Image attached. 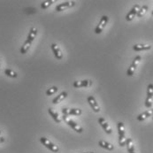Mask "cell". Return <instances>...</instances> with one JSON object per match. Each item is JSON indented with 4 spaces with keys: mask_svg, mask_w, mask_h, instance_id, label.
<instances>
[{
    "mask_svg": "<svg viewBox=\"0 0 153 153\" xmlns=\"http://www.w3.org/2000/svg\"><path fill=\"white\" fill-rule=\"evenodd\" d=\"M36 35H37V29L36 27H31L30 28V31H29V34L27 36V38L26 42L24 43L23 46H22V49H21V53L22 54H26L28 51L31 44H32L33 41L35 40L36 36Z\"/></svg>",
    "mask_w": 153,
    "mask_h": 153,
    "instance_id": "obj_1",
    "label": "cell"
},
{
    "mask_svg": "<svg viewBox=\"0 0 153 153\" xmlns=\"http://www.w3.org/2000/svg\"><path fill=\"white\" fill-rule=\"evenodd\" d=\"M118 134H119V144L123 147L126 145V134H125V126L123 122L118 123Z\"/></svg>",
    "mask_w": 153,
    "mask_h": 153,
    "instance_id": "obj_2",
    "label": "cell"
},
{
    "mask_svg": "<svg viewBox=\"0 0 153 153\" xmlns=\"http://www.w3.org/2000/svg\"><path fill=\"white\" fill-rule=\"evenodd\" d=\"M40 143L44 145V147H46L47 149H49L50 151H51L52 152H59V148L56 145V144H54L53 143H51L48 138H46V137H41L40 138Z\"/></svg>",
    "mask_w": 153,
    "mask_h": 153,
    "instance_id": "obj_3",
    "label": "cell"
},
{
    "mask_svg": "<svg viewBox=\"0 0 153 153\" xmlns=\"http://www.w3.org/2000/svg\"><path fill=\"white\" fill-rule=\"evenodd\" d=\"M63 120H65V122H66V124H67L68 126H70V127H71L75 132H77V133H79V134H81V133L83 132V128H82L80 125H78L75 121H74L73 120H71L68 116L63 115Z\"/></svg>",
    "mask_w": 153,
    "mask_h": 153,
    "instance_id": "obj_4",
    "label": "cell"
},
{
    "mask_svg": "<svg viewBox=\"0 0 153 153\" xmlns=\"http://www.w3.org/2000/svg\"><path fill=\"white\" fill-rule=\"evenodd\" d=\"M153 100V84L150 83L147 87V97L145 100V106L147 108H151L152 106Z\"/></svg>",
    "mask_w": 153,
    "mask_h": 153,
    "instance_id": "obj_5",
    "label": "cell"
},
{
    "mask_svg": "<svg viewBox=\"0 0 153 153\" xmlns=\"http://www.w3.org/2000/svg\"><path fill=\"white\" fill-rule=\"evenodd\" d=\"M141 59H142V57H141V56H136V57L134 59L131 66H129V68L128 69V72H127L128 76H132V75L134 74V72H135V70H136V68H137V66L139 65Z\"/></svg>",
    "mask_w": 153,
    "mask_h": 153,
    "instance_id": "obj_6",
    "label": "cell"
},
{
    "mask_svg": "<svg viewBox=\"0 0 153 153\" xmlns=\"http://www.w3.org/2000/svg\"><path fill=\"white\" fill-rule=\"evenodd\" d=\"M108 20H109V19H108L107 16H105V15L102 16V18H101L99 23H98V25H97V27H96V28H95V33H96V34H100V33L104 30L105 27L106 26V24H107V22H108Z\"/></svg>",
    "mask_w": 153,
    "mask_h": 153,
    "instance_id": "obj_7",
    "label": "cell"
},
{
    "mask_svg": "<svg viewBox=\"0 0 153 153\" xmlns=\"http://www.w3.org/2000/svg\"><path fill=\"white\" fill-rule=\"evenodd\" d=\"M75 5V2L74 1H66V2H63L61 4H59L56 6V11L57 12H61V11H65L67 8H71L73 6Z\"/></svg>",
    "mask_w": 153,
    "mask_h": 153,
    "instance_id": "obj_8",
    "label": "cell"
},
{
    "mask_svg": "<svg viewBox=\"0 0 153 153\" xmlns=\"http://www.w3.org/2000/svg\"><path fill=\"white\" fill-rule=\"evenodd\" d=\"M87 100L88 105H90V107L92 108V110L95 112H99L100 111V106H99V105L97 104V100L95 99V97L93 96H88Z\"/></svg>",
    "mask_w": 153,
    "mask_h": 153,
    "instance_id": "obj_9",
    "label": "cell"
},
{
    "mask_svg": "<svg viewBox=\"0 0 153 153\" xmlns=\"http://www.w3.org/2000/svg\"><path fill=\"white\" fill-rule=\"evenodd\" d=\"M139 9H140V6H139L138 4H134V5L132 7L131 10L129 11V13L127 14V16H126V20H127L128 22H131L132 20L136 16V14H137V13H138Z\"/></svg>",
    "mask_w": 153,
    "mask_h": 153,
    "instance_id": "obj_10",
    "label": "cell"
},
{
    "mask_svg": "<svg viewBox=\"0 0 153 153\" xmlns=\"http://www.w3.org/2000/svg\"><path fill=\"white\" fill-rule=\"evenodd\" d=\"M98 123L100 124V126L102 127V128L104 129V131H105L106 134H111L112 130H111V128L109 124L107 123V121H106L104 118H102V117L99 118V119H98Z\"/></svg>",
    "mask_w": 153,
    "mask_h": 153,
    "instance_id": "obj_11",
    "label": "cell"
},
{
    "mask_svg": "<svg viewBox=\"0 0 153 153\" xmlns=\"http://www.w3.org/2000/svg\"><path fill=\"white\" fill-rule=\"evenodd\" d=\"M62 113L63 115H66V116H69V115H74V116H78V115H81L82 114V110L80 109H68V108H63L62 109Z\"/></svg>",
    "mask_w": 153,
    "mask_h": 153,
    "instance_id": "obj_12",
    "label": "cell"
},
{
    "mask_svg": "<svg viewBox=\"0 0 153 153\" xmlns=\"http://www.w3.org/2000/svg\"><path fill=\"white\" fill-rule=\"evenodd\" d=\"M51 50H52V52L55 56V58L57 59H61L63 58V54L61 52V50L59 48V46L56 44H51Z\"/></svg>",
    "mask_w": 153,
    "mask_h": 153,
    "instance_id": "obj_13",
    "label": "cell"
},
{
    "mask_svg": "<svg viewBox=\"0 0 153 153\" xmlns=\"http://www.w3.org/2000/svg\"><path fill=\"white\" fill-rule=\"evenodd\" d=\"M91 84H92V82L90 80H83L81 82H74L73 86L74 88H87L91 86Z\"/></svg>",
    "mask_w": 153,
    "mask_h": 153,
    "instance_id": "obj_14",
    "label": "cell"
},
{
    "mask_svg": "<svg viewBox=\"0 0 153 153\" xmlns=\"http://www.w3.org/2000/svg\"><path fill=\"white\" fill-rule=\"evenodd\" d=\"M152 115H153V109L147 110V111H143V113H141V114H139V115H138V117H137V120H139V121H143V120H146L147 118H149V117H151V116H152Z\"/></svg>",
    "mask_w": 153,
    "mask_h": 153,
    "instance_id": "obj_15",
    "label": "cell"
},
{
    "mask_svg": "<svg viewBox=\"0 0 153 153\" xmlns=\"http://www.w3.org/2000/svg\"><path fill=\"white\" fill-rule=\"evenodd\" d=\"M152 46L149 44H134L133 46V50L134 51H148L151 50Z\"/></svg>",
    "mask_w": 153,
    "mask_h": 153,
    "instance_id": "obj_16",
    "label": "cell"
},
{
    "mask_svg": "<svg viewBox=\"0 0 153 153\" xmlns=\"http://www.w3.org/2000/svg\"><path fill=\"white\" fill-rule=\"evenodd\" d=\"M67 96H68V94H67V92H66V91H63V92H61L59 96H57L54 99H52V104L57 105V104L60 103L61 101H63V100L66 98Z\"/></svg>",
    "mask_w": 153,
    "mask_h": 153,
    "instance_id": "obj_17",
    "label": "cell"
},
{
    "mask_svg": "<svg viewBox=\"0 0 153 153\" xmlns=\"http://www.w3.org/2000/svg\"><path fill=\"white\" fill-rule=\"evenodd\" d=\"M98 145L101 148H104V149L108 150V151H113L114 150V146L111 143H110L106 142V141H104V140H100L98 142Z\"/></svg>",
    "mask_w": 153,
    "mask_h": 153,
    "instance_id": "obj_18",
    "label": "cell"
},
{
    "mask_svg": "<svg viewBox=\"0 0 153 153\" xmlns=\"http://www.w3.org/2000/svg\"><path fill=\"white\" fill-rule=\"evenodd\" d=\"M48 111H49L50 115L51 116V118L53 119V120L56 123H60L61 122V118L59 117V113L57 111H55L54 110H52L51 108H49Z\"/></svg>",
    "mask_w": 153,
    "mask_h": 153,
    "instance_id": "obj_19",
    "label": "cell"
},
{
    "mask_svg": "<svg viewBox=\"0 0 153 153\" xmlns=\"http://www.w3.org/2000/svg\"><path fill=\"white\" fill-rule=\"evenodd\" d=\"M126 145H127L128 153H135V152H134V143H133V141H132L131 138H128L127 139Z\"/></svg>",
    "mask_w": 153,
    "mask_h": 153,
    "instance_id": "obj_20",
    "label": "cell"
},
{
    "mask_svg": "<svg viewBox=\"0 0 153 153\" xmlns=\"http://www.w3.org/2000/svg\"><path fill=\"white\" fill-rule=\"evenodd\" d=\"M147 10H148V6L147 5H143L142 7H140L139 11H138V13L136 14V16L138 18H142L145 14V13L147 12Z\"/></svg>",
    "mask_w": 153,
    "mask_h": 153,
    "instance_id": "obj_21",
    "label": "cell"
},
{
    "mask_svg": "<svg viewBox=\"0 0 153 153\" xmlns=\"http://www.w3.org/2000/svg\"><path fill=\"white\" fill-rule=\"evenodd\" d=\"M4 74H6L8 77H11V78H17L18 77L17 73H15L14 71H13L12 69H9V68H6L4 70Z\"/></svg>",
    "mask_w": 153,
    "mask_h": 153,
    "instance_id": "obj_22",
    "label": "cell"
},
{
    "mask_svg": "<svg viewBox=\"0 0 153 153\" xmlns=\"http://www.w3.org/2000/svg\"><path fill=\"white\" fill-rule=\"evenodd\" d=\"M53 3H54V1H52V0L44 1V2H43V3L41 4V8H42V9H46V8L50 7Z\"/></svg>",
    "mask_w": 153,
    "mask_h": 153,
    "instance_id": "obj_23",
    "label": "cell"
},
{
    "mask_svg": "<svg viewBox=\"0 0 153 153\" xmlns=\"http://www.w3.org/2000/svg\"><path fill=\"white\" fill-rule=\"evenodd\" d=\"M58 91V88L57 87H51V88H49L47 91H46V96H48V97H50V96H51V95H53L54 93H56Z\"/></svg>",
    "mask_w": 153,
    "mask_h": 153,
    "instance_id": "obj_24",
    "label": "cell"
},
{
    "mask_svg": "<svg viewBox=\"0 0 153 153\" xmlns=\"http://www.w3.org/2000/svg\"><path fill=\"white\" fill-rule=\"evenodd\" d=\"M4 142V137H0V143H2Z\"/></svg>",
    "mask_w": 153,
    "mask_h": 153,
    "instance_id": "obj_25",
    "label": "cell"
},
{
    "mask_svg": "<svg viewBox=\"0 0 153 153\" xmlns=\"http://www.w3.org/2000/svg\"><path fill=\"white\" fill-rule=\"evenodd\" d=\"M84 153H94L93 152H84Z\"/></svg>",
    "mask_w": 153,
    "mask_h": 153,
    "instance_id": "obj_26",
    "label": "cell"
},
{
    "mask_svg": "<svg viewBox=\"0 0 153 153\" xmlns=\"http://www.w3.org/2000/svg\"><path fill=\"white\" fill-rule=\"evenodd\" d=\"M0 70H1V63H0Z\"/></svg>",
    "mask_w": 153,
    "mask_h": 153,
    "instance_id": "obj_27",
    "label": "cell"
},
{
    "mask_svg": "<svg viewBox=\"0 0 153 153\" xmlns=\"http://www.w3.org/2000/svg\"><path fill=\"white\" fill-rule=\"evenodd\" d=\"M152 15H153V11H152Z\"/></svg>",
    "mask_w": 153,
    "mask_h": 153,
    "instance_id": "obj_28",
    "label": "cell"
},
{
    "mask_svg": "<svg viewBox=\"0 0 153 153\" xmlns=\"http://www.w3.org/2000/svg\"><path fill=\"white\" fill-rule=\"evenodd\" d=\"M0 134H1V131H0Z\"/></svg>",
    "mask_w": 153,
    "mask_h": 153,
    "instance_id": "obj_29",
    "label": "cell"
}]
</instances>
